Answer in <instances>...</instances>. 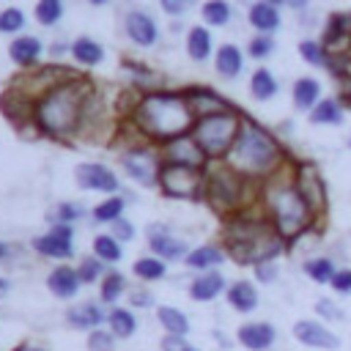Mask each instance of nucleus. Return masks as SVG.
Returning a JSON list of instances; mask_svg holds the SVG:
<instances>
[{"instance_id": "1", "label": "nucleus", "mask_w": 351, "mask_h": 351, "mask_svg": "<svg viewBox=\"0 0 351 351\" xmlns=\"http://www.w3.org/2000/svg\"><path fill=\"white\" fill-rule=\"evenodd\" d=\"M261 203H263V214L285 241L304 236L318 222V214L310 208V203L293 184V173L291 176L274 173L269 181H263Z\"/></svg>"}, {"instance_id": "2", "label": "nucleus", "mask_w": 351, "mask_h": 351, "mask_svg": "<svg viewBox=\"0 0 351 351\" xmlns=\"http://www.w3.org/2000/svg\"><path fill=\"white\" fill-rule=\"evenodd\" d=\"M225 244L233 261L241 266H258L263 261H274L285 250V239L274 230L266 214H233L225 222Z\"/></svg>"}, {"instance_id": "3", "label": "nucleus", "mask_w": 351, "mask_h": 351, "mask_svg": "<svg viewBox=\"0 0 351 351\" xmlns=\"http://www.w3.org/2000/svg\"><path fill=\"white\" fill-rule=\"evenodd\" d=\"M282 159L285 156H282L280 143L263 126H258V123L244 118V123L239 129V137H236L225 165H230L236 173H241L250 181L252 178L269 181L274 173H280Z\"/></svg>"}, {"instance_id": "4", "label": "nucleus", "mask_w": 351, "mask_h": 351, "mask_svg": "<svg viewBox=\"0 0 351 351\" xmlns=\"http://www.w3.org/2000/svg\"><path fill=\"white\" fill-rule=\"evenodd\" d=\"M36 121L47 134L63 137L71 134L88 112V85L85 82H60L52 90L41 93L36 101Z\"/></svg>"}, {"instance_id": "5", "label": "nucleus", "mask_w": 351, "mask_h": 351, "mask_svg": "<svg viewBox=\"0 0 351 351\" xmlns=\"http://www.w3.org/2000/svg\"><path fill=\"white\" fill-rule=\"evenodd\" d=\"M192 110L186 104V96H173V93H154L145 96L134 112L137 126L156 137V140H178L192 129Z\"/></svg>"}, {"instance_id": "6", "label": "nucleus", "mask_w": 351, "mask_h": 351, "mask_svg": "<svg viewBox=\"0 0 351 351\" xmlns=\"http://www.w3.org/2000/svg\"><path fill=\"white\" fill-rule=\"evenodd\" d=\"M241 123H244V118L236 110L206 115V118L195 121L192 137H195V143H197V148L203 151L206 159H228V154H230V148L239 137Z\"/></svg>"}, {"instance_id": "7", "label": "nucleus", "mask_w": 351, "mask_h": 351, "mask_svg": "<svg viewBox=\"0 0 351 351\" xmlns=\"http://www.w3.org/2000/svg\"><path fill=\"white\" fill-rule=\"evenodd\" d=\"M247 195H250V178L236 173L230 165H219V167L208 170L206 197L211 200V206L217 211H230V214L241 211L247 206Z\"/></svg>"}, {"instance_id": "8", "label": "nucleus", "mask_w": 351, "mask_h": 351, "mask_svg": "<svg viewBox=\"0 0 351 351\" xmlns=\"http://www.w3.org/2000/svg\"><path fill=\"white\" fill-rule=\"evenodd\" d=\"M159 184L165 189V195L170 197H184L192 200L206 189V176L197 167H186V165H165L159 170Z\"/></svg>"}, {"instance_id": "9", "label": "nucleus", "mask_w": 351, "mask_h": 351, "mask_svg": "<svg viewBox=\"0 0 351 351\" xmlns=\"http://www.w3.org/2000/svg\"><path fill=\"white\" fill-rule=\"evenodd\" d=\"M293 184L299 186V192L304 195V200L310 203V208L318 217H324V211H326V189H324L321 173L310 162H302V165L293 167Z\"/></svg>"}, {"instance_id": "10", "label": "nucleus", "mask_w": 351, "mask_h": 351, "mask_svg": "<svg viewBox=\"0 0 351 351\" xmlns=\"http://www.w3.org/2000/svg\"><path fill=\"white\" fill-rule=\"evenodd\" d=\"M293 337L307 346V348H318V351H335L340 346V337L324 324V321H315V318H302L293 324Z\"/></svg>"}, {"instance_id": "11", "label": "nucleus", "mask_w": 351, "mask_h": 351, "mask_svg": "<svg viewBox=\"0 0 351 351\" xmlns=\"http://www.w3.org/2000/svg\"><path fill=\"white\" fill-rule=\"evenodd\" d=\"M321 44L332 55L348 52V47H351V14L348 11H332L329 14L326 27H324V36H321Z\"/></svg>"}, {"instance_id": "12", "label": "nucleus", "mask_w": 351, "mask_h": 351, "mask_svg": "<svg viewBox=\"0 0 351 351\" xmlns=\"http://www.w3.org/2000/svg\"><path fill=\"white\" fill-rule=\"evenodd\" d=\"M36 250L49 255V258H69L71 255V228L69 225H55L47 236H38Z\"/></svg>"}, {"instance_id": "13", "label": "nucleus", "mask_w": 351, "mask_h": 351, "mask_svg": "<svg viewBox=\"0 0 351 351\" xmlns=\"http://www.w3.org/2000/svg\"><path fill=\"white\" fill-rule=\"evenodd\" d=\"M186 104H189V110L197 112L200 118L233 110V107H230L219 93H214L211 88H195V90H189V93H186Z\"/></svg>"}, {"instance_id": "14", "label": "nucleus", "mask_w": 351, "mask_h": 351, "mask_svg": "<svg viewBox=\"0 0 351 351\" xmlns=\"http://www.w3.org/2000/svg\"><path fill=\"white\" fill-rule=\"evenodd\" d=\"M239 343L244 346V348H250V351H266L271 343H274V337H277V332H274V326L271 324H266V321H252V324H244V326H239Z\"/></svg>"}, {"instance_id": "15", "label": "nucleus", "mask_w": 351, "mask_h": 351, "mask_svg": "<svg viewBox=\"0 0 351 351\" xmlns=\"http://www.w3.org/2000/svg\"><path fill=\"white\" fill-rule=\"evenodd\" d=\"M77 184H80L82 189H101V192H112V189L118 186L115 176H112L104 165H96V162L77 167Z\"/></svg>"}, {"instance_id": "16", "label": "nucleus", "mask_w": 351, "mask_h": 351, "mask_svg": "<svg viewBox=\"0 0 351 351\" xmlns=\"http://www.w3.org/2000/svg\"><path fill=\"white\" fill-rule=\"evenodd\" d=\"M167 156H170V165H186V167H197V170H200V165L206 159L192 134H184V137L173 140L167 145Z\"/></svg>"}, {"instance_id": "17", "label": "nucleus", "mask_w": 351, "mask_h": 351, "mask_svg": "<svg viewBox=\"0 0 351 351\" xmlns=\"http://www.w3.org/2000/svg\"><path fill=\"white\" fill-rule=\"evenodd\" d=\"M247 19H250V25H252L261 36H269V33H274V30L280 27V8H277V3L261 0V3H252V5H250Z\"/></svg>"}, {"instance_id": "18", "label": "nucleus", "mask_w": 351, "mask_h": 351, "mask_svg": "<svg viewBox=\"0 0 351 351\" xmlns=\"http://www.w3.org/2000/svg\"><path fill=\"white\" fill-rule=\"evenodd\" d=\"M346 101H340V99H335V96H326V99H321L310 112H307V118H310V123H315V126H337V123H343V118H346Z\"/></svg>"}, {"instance_id": "19", "label": "nucleus", "mask_w": 351, "mask_h": 351, "mask_svg": "<svg viewBox=\"0 0 351 351\" xmlns=\"http://www.w3.org/2000/svg\"><path fill=\"white\" fill-rule=\"evenodd\" d=\"M123 167H126V173L134 178V181H140V184H154V156L148 154V151H126L123 154Z\"/></svg>"}, {"instance_id": "20", "label": "nucleus", "mask_w": 351, "mask_h": 351, "mask_svg": "<svg viewBox=\"0 0 351 351\" xmlns=\"http://www.w3.org/2000/svg\"><path fill=\"white\" fill-rule=\"evenodd\" d=\"M126 30H129L132 41H137L140 47H151L156 41V36H159L154 19L148 14H143V11H132L126 16Z\"/></svg>"}, {"instance_id": "21", "label": "nucleus", "mask_w": 351, "mask_h": 351, "mask_svg": "<svg viewBox=\"0 0 351 351\" xmlns=\"http://www.w3.org/2000/svg\"><path fill=\"white\" fill-rule=\"evenodd\" d=\"M291 96H293L296 110H307V112H310V110L321 101V82H318L315 77H299V80L293 82Z\"/></svg>"}, {"instance_id": "22", "label": "nucleus", "mask_w": 351, "mask_h": 351, "mask_svg": "<svg viewBox=\"0 0 351 351\" xmlns=\"http://www.w3.org/2000/svg\"><path fill=\"white\" fill-rule=\"evenodd\" d=\"M47 285H49V291H52L55 296L69 299V296H74V293L80 291V274H77L74 269H69V266H58V269L47 277Z\"/></svg>"}, {"instance_id": "23", "label": "nucleus", "mask_w": 351, "mask_h": 351, "mask_svg": "<svg viewBox=\"0 0 351 351\" xmlns=\"http://www.w3.org/2000/svg\"><path fill=\"white\" fill-rule=\"evenodd\" d=\"M214 63H217V71H219L222 77L233 80V77H239V74H241L244 58H241V49H239L236 44H222V47L217 49Z\"/></svg>"}, {"instance_id": "24", "label": "nucleus", "mask_w": 351, "mask_h": 351, "mask_svg": "<svg viewBox=\"0 0 351 351\" xmlns=\"http://www.w3.org/2000/svg\"><path fill=\"white\" fill-rule=\"evenodd\" d=\"M228 302H230V307H236L239 313H252V310L258 307V291H255L252 282L239 280V282H233V285L228 288Z\"/></svg>"}, {"instance_id": "25", "label": "nucleus", "mask_w": 351, "mask_h": 351, "mask_svg": "<svg viewBox=\"0 0 351 351\" xmlns=\"http://www.w3.org/2000/svg\"><path fill=\"white\" fill-rule=\"evenodd\" d=\"M222 288H225L222 274H219V271H206V274H200V277L192 282L189 293H192V299H197V302H208V299L219 296Z\"/></svg>"}, {"instance_id": "26", "label": "nucleus", "mask_w": 351, "mask_h": 351, "mask_svg": "<svg viewBox=\"0 0 351 351\" xmlns=\"http://www.w3.org/2000/svg\"><path fill=\"white\" fill-rule=\"evenodd\" d=\"M277 90H280L277 77L269 69H255L252 71V77H250V93H252V99L269 101L271 96H277Z\"/></svg>"}, {"instance_id": "27", "label": "nucleus", "mask_w": 351, "mask_h": 351, "mask_svg": "<svg viewBox=\"0 0 351 351\" xmlns=\"http://www.w3.org/2000/svg\"><path fill=\"white\" fill-rule=\"evenodd\" d=\"M304 274H307L313 282H318V285H329L332 277L337 274V266H335L332 258L315 255V258H307V261H304Z\"/></svg>"}, {"instance_id": "28", "label": "nucleus", "mask_w": 351, "mask_h": 351, "mask_svg": "<svg viewBox=\"0 0 351 351\" xmlns=\"http://www.w3.org/2000/svg\"><path fill=\"white\" fill-rule=\"evenodd\" d=\"M11 60L14 63H19V66H30V63H36V58L41 55V41L38 38H33V36H22V38H16V41H11Z\"/></svg>"}, {"instance_id": "29", "label": "nucleus", "mask_w": 351, "mask_h": 351, "mask_svg": "<svg viewBox=\"0 0 351 351\" xmlns=\"http://www.w3.org/2000/svg\"><path fill=\"white\" fill-rule=\"evenodd\" d=\"M222 258H225V252H222L219 247L203 244V247H197V250H192V252L186 255V266H192V269H206V271H208V269L219 266Z\"/></svg>"}, {"instance_id": "30", "label": "nucleus", "mask_w": 351, "mask_h": 351, "mask_svg": "<svg viewBox=\"0 0 351 351\" xmlns=\"http://www.w3.org/2000/svg\"><path fill=\"white\" fill-rule=\"evenodd\" d=\"M186 52L192 60H206L211 55V36L206 27H192L189 36H186Z\"/></svg>"}, {"instance_id": "31", "label": "nucleus", "mask_w": 351, "mask_h": 351, "mask_svg": "<svg viewBox=\"0 0 351 351\" xmlns=\"http://www.w3.org/2000/svg\"><path fill=\"white\" fill-rule=\"evenodd\" d=\"M299 55H302L310 66H321V69H329V66H332V52H329L321 41H315V38H304V41L299 44Z\"/></svg>"}, {"instance_id": "32", "label": "nucleus", "mask_w": 351, "mask_h": 351, "mask_svg": "<svg viewBox=\"0 0 351 351\" xmlns=\"http://www.w3.org/2000/svg\"><path fill=\"white\" fill-rule=\"evenodd\" d=\"M101 321V310L96 304H77L69 310V324L77 329H93Z\"/></svg>"}, {"instance_id": "33", "label": "nucleus", "mask_w": 351, "mask_h": 351, "mask_svg": "<svg viewBox=\"0 0 351 351\" xmlns=\"http://www.w3.org/2000/svg\"><path fill=\"white\" fill-rule=\"evenodd\" d=\"M151 250L162 258H181L186 252V244L173 236H165V233H151Z\"/></svg>"}, {"instance_id": "34", "label": "nucleus", "mask_w": 351, "mask_h": 351, "mask_svg": "<svg viewBox=\"0 0 351 351\" xmlns=\"http://www.w3.org/2000/svg\"><path fill=\"white\" fill-rule=\"evenodd\" d=\"M159 321H162V326H165L170 335H176V337H184V335L189 332L186 315L178 313L176 307H159Z\"/></svg>"}, {"instance_id": "35", "label": "nucleus", "mask_w": 351, "mask_h": 351, "mask_svg": "<svg viewBox=\"0 0 351 351\" xmlns=\"http://www.w3.org/2000/svg\"><path fill=\"white\" fill-rule=\"evenodd\" d=\"M71 52H74V58H77L80 63H85V66H96V63L104 58L101 47H99L93 38H77L74 47H71Z\"/></svg>"}, {"instance_id": "36", "label": "nucleus", "mask_w": 351, "mask_h": 351, "mask_svg": "<svg viewBox=\"0 0 351 351\" xmlns=\"http://www.w3.org/2000/svg\"><path fill=\"white\" fill-rule=\"evenodd\" d=\"M203 19H206L208 25H228V19H230V5H228L225 0H211V3L203 5Z\"/></svg>"}, {"instance_id": "37", "label": "nucleus", "mask_w": 351, "mask_h": 351, "mask_svg": "<svg viewBox=\"0 0 351 351\" xmlns=\"http://www.w3.org/2000/svg\"><path fill=\"white\" fill-rule=\"evenodd\" d=\"M110 326H112V332H115L118 337H129V335L134 332L137 321H134V315L126 313V310H112V313H110Z\"/></svg>"}, {"instance_id": "38", "label": "nucleus", "mask_w": 351, "mask_h": 351, "mask_svg": "<svg viewBox=\"0 0 351 351\" xmlns=\"http://www.w3.org/2000/svg\"><path fill=\"white\" fill-rule=\"evenodd\" d=\"M121 211H123V200H121V197H110V200H104L101 206H96L93 217H96L99 222H115V219H121Z\"/></svg>"}, {"instance_id": "39", "label": "nucleus", "mask_w": 351, "mask_h": 351, "mask_svg": "<svg viewBox=\"0 0 351 351\" xmlns=\"http://www.w3.org/2000/svg\"><path fill=\"white\" fill-rule=\"evenodd\" d=\"M134 274L143 277V280H156V277L165 274V263L159 258H140L134 263Z\"/></svg>"}, {"instance_id": "40", "label": "nucleus", "mask_w": 351, "mask_h": 351, "mask_svg": "<svg viewBox=\"0 0 351 351\" xmlns=\"http://www.w3.org/2000/svg\"><path fill=\"white\" fill-rule=\"evenodd\" d=\"M93 250H96V255L101 261H118L121 258V247H118V241L112 236H96Z\"/></svg>"}, {"instance_id": "41", "label": "nucleus", "mask_w": 351, "mask_h": 351, "mask_svg": "<svg viewBox=\"0 0 351 351\" xmlns=\"http://www.w3.org/2000/svg\"><path fill=\"white\" fill-rule=\"evenodd\" d=\"M60 14H63V5L58 0H44L36 5V16L41 25H55L60 19Z\"/></svg>"}, {"instance_id": "42", "label": "nucleus", "mask_w": 351, "mask_h": 351, "mask_svg": "<svg viewBox=\"0 0 351 351\" xmlns=\"http://www.w3.org/2000/svg\"><path fill=\"white\" fill-rule=\"evenodd\" d=\"M247 52H250L255 60H263V58H269V55L274 52V38H271V36H261V33H258V36L250 41Z\"/></svg>"}, {"instance_id": "43", "label": "nucleus", "mask_w": 351, "mask_h": 351, "mask_svg": "<svg viewBox=\"0 0 351 351\" xmlns=\"http://www.w3.org/2000/svg\"><path fill=\"white\" fill-rule=\"evenodd\" d=\"M25 25V14L19 11V8H5V11H0V30L3 33H14V30H19Z\"/></svg>"}, {"instance_id": "44", "label": "nucleus", "mask_w": 351, "mask_h": 351, "mask_svg": "<svg viewBox=\"0 0 351 351\" xmlns=\"http://www.w3.org/2000/svg\"><path fill=\"white\" fill-rule=\"evenodd\" d=\"M121 291H123V277L121 274H110L104 280V285H101V299L104 302H115L121 296Z\"/></svg>"}, {"instance_id": "45", "label": "nucleus", "mask_w": 351, "mask_h": 351, "mask_svg": "<svg viewBox=\"0 0 351 351\" xmlns=\"http://www.w3.org/2000/svg\"><path fill=\"white\" fill-rule=\"evenodd\" d=\"M315 313H318L324 321H340V318H343V310H340L332 299H318V302H315Z\"/></svg>"}, {"instance_id": "46", "label": "nucleus", "mask_w": 351, "mask_h": 351, "mask_svg": "<svg viewBox=\"0 0 351 351\" xmlns=\"http://www.w3.org/2000/svg\"><path fill=\"white\" fill-rule=\"evenodd\" d=\"M332 291L340 296H351V269H337V274L332 277Z\"/></svg>"}, {"instance_id": "47", "label": "nucleus", "mask_w": 351, "mask_h": 351, "mask_svg": "<svg viewBox=\"0 0 351 351\" xmlns=\"http://www.w3.org/2000/svg\"><path fill=\"white\" fill-rule=\"evenodd\" d=\"M88 343H90V351H112V337H110V332H93V335L88 337Z\"/></svg>"}, {"instance_id": "48", "label": "nucleus", "mask_w": 351, "mask_h": 351, "mask_svg": "<svg viewBox=\"0 0 351 351\" xmlns=\"http://www.w3.org/2000/svg\"><path fill=\"white\" fill-rule=\"evenodd\" d=\"M255 277H258L261 282H271V280L277 277V263H274V261L258 263V266H255Z\"/></svg>"}, {"instance_id": "49", "label": "nucleus", "mask_w": 351, "mask_h": 351, "mask_svg": "<svg viewBox=\"0 0 351 351\" xmlns=\"http://www.w3.org/2000/svg\"><path fill=\"white\" fill-rule=\"evenodd\" d=\"M162 351H197V348H195V346H189V343H184L181 337L170 335V337H165V340H162Z\"/></svg>"}, {"instance_id": "50", "label": "nucleus", "mask_w": 351, "mask_h": 351, "mask_svg": "<svg viewBox=\"0 0 351 351\" xmlns=\"http://www.w3.org/2000/svg\"><path fill=\"white\" fill-rule=\"evenodd\" d=\"M77 274H80V280H85V282L96 280V277H99V263H96V261H85Z\"/></svg>"}, {"instance_id": "51", "label": "nucleus", "mask_w": 351, "mask_h": 351, "mask_svg": "<svg viewBox=\"0 0 351 351\" xmlns=\"http://www.w3.org/2000/svg\"><path fill=\"white\" fill-rule=\"evenodd\" d=\"M80 214H82V208H80V206H74V203H63V206L58 208V219H63V222L77 219Z\"/></svg>"}, {"instance_id": "52", "label": "nucleus", "mask_w": 351, "mask_h": 351, "mask_svg": "<svg viewBox=\"0 0 351 351\" xmlns=\"http://www.w3.org/2000/svg\"><path fill=\"white\" fill-rule=\"evenodd\" d=\"M112 228H115V236L118 239H132V233H134V228L129 222H123V219H115Z\"/></svg>"}, {"instance_id": "53", "label": "nucleus", "mask_w": 351, "mask_h": 351, "mask_svg": "<svg viewBox=\"0 0 351 351\" xmlns=\"http://www.w3.org/2000/svg\"><path fill=\"white\" fill-rule=\"evenodd\" d=\"M162 8H165L167 14H181V11L186 8V3H170V0H165V3H162Z\"/></svg>"}, {"instance_id": "54", "label": "nucleus", "mask_w": 351, "mask_h": 351, "mask_svg": "<svg viewBox=\"0 0 351 351\" xmlns=\"http://www.w3.org/2000/svg\"><path fill=\"white\" fill-rule=\"evenodd\" d=\"M5 293H8V280H3V277H0V299H3Z\"/></svg>"}, {"instance_id": "55", "label": "nucleus", "mask_w": 351, "mask_h": 351, "mask_svg": "<svg viewBox=\"0 0 351 351\" xmlns=\"http://www.w3.org/2000/svg\"><path fill=\"white\" fill-rule=\"evenodd\" d=\"M134 302H140V304H148V302H151V299H148V296H145V293H134Z\"/></svg>"}, {"instance_id": "56", "label": "nucleus", "mask_w": 351, "mask_h": 351, "mask_svg": "<svg viewBox=\"0 0 351 351\" xmlns=\"http://www.w3.org/2000/svg\"><path fill=\"white\" fill-rule=\"evenodd\" d=\"M3 255H5V244H0V258H3Z\"/></svg>"}, {"instance_id": "57", "label": "nucleus", "mask_w": 351, "mask_h": 351, "mask_svg": "<svg viewBox=\"0 0 351 351\" xmlns=\"http://www.w3.org/2000/svg\"><path fill=\"white\" fill-rule=\"evenodd\" d=\"M19 351H38V348H19Z\"/></svg>"}, {"instance_id": "58", "label": "nucleus", "mask_w": 351, "mask_h": 351, "mask_svg": "<svg viewBox=\"0 0 351 351\" xmlns=\"http://www.w3.org/2000/svg\"><path fill=\"white\" fill-rule=\"evenodd\" d=\"M348 148H351V134H348Z\"/></svg>"}]
</instances>
